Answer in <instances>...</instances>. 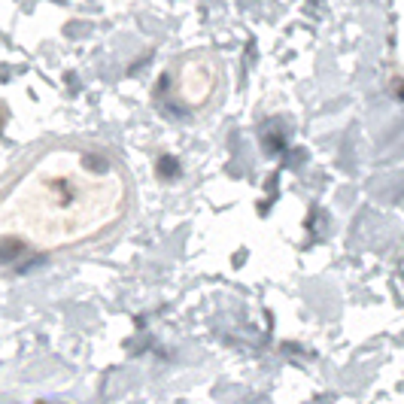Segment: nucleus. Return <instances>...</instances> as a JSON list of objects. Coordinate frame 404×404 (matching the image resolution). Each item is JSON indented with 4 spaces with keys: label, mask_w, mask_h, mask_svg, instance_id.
I'll return each mask as SVG.
<instances>
[{
    "label": "nucleus",
    "mask_w": 404,
    "mask_h": 404,
    "mask_svg": "<svg viewBox=\"0 0 404 404\" xmlns=\"http://www.w3.org/2000/svg\"><path fill=\"white\" fill-rule=\"evenodd\" d=\"M222 64L213 52H191L164 73L159 97L177 116H201L222 95Z\"/></svg>",
    "instance_id": "2"
},
{
    "label": "nucleus",
    "mask_w": 404,
    "mask_h": 404,
    "mask_svg": "<svg viewBox=\"0 0 404 404\" xmlns=\"http://www.w3.org/2000/svg\"><path fill=\"white\" fill-rule=\"evenodd\" d=\"M131 204V177L104 143H40L0 180V268L109 237Z\"/></svg>",
    "instance_id": "1"
}]
</instances>
